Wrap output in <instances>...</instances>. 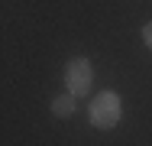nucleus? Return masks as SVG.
<instances>
[{
	"label": "nucleus",
	"instance_id": "obj_1",
	"mask_svg": "<svg viewBox=\"0 0 152 146\" xmlns=\"http://www.w3.org/2000/svg\"><path fill=\"white\" fill-rule=\"evenodd\" d=\"M120 114H123V104L117 91H100L91 101V123L97 130H113L120 123Z\"/></svg>",
	"mask_w": 152,
	"mask_h": 146
},
{
	"label": "nucleus",
	"instance_id": "obj_2",
	"mask_svg": "<svg viewBox=\"0 0 152 146\" xmlns=\"http://www.w3.org/2000/svg\"><path fill=\"white\" fill-rule=\"evenodd\" d=\"M91 81H94V68H91V62L84 55L71 58V62L65 65V88H68L71 97L88 94V91H91Z\"/></svg>",
	"mask_w": 152,
	"mask_h": 146
},
{
	"label": "nucleus",
	"instance_id": "obj_3",
	"mask_svg": "<svg viewBox=\"0 0 152 146\" xmlns=\"http://www.w3.org/2000/svg\"><path fill=\"white\" fill-rule=\"evenodd\" d=\"M75 104H78V97L61 94V97L52 101V114H55V117H68V114H75Z\"/></svg>",
	"mask_w": 152,
	"mask_h": 146
},
{
	"label": "nucleus",
	"instance_id": "obj_4",
	"mask_svg": "<svg viewBox=\"0 0 152 146\" xmlns=\"http://www.w3.org/2000/svg\"><path fill=\"white\" fill-rule=\"evenodd\" d=\"M142 39H146V46L152 49V23H146V26H142Z\"/></svg>",
	"mask_w": 152,
	"mask_h": 146
}]
</instances>
